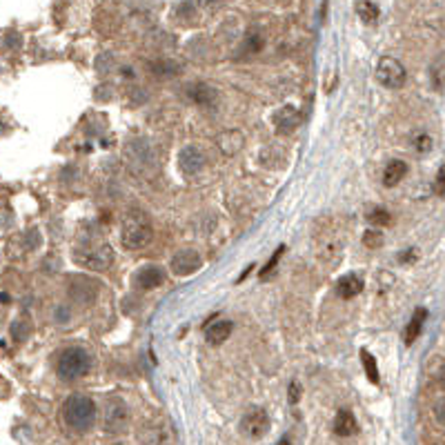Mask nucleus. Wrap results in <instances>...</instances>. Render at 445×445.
I'll return each instance as SVG.
<instances>
[{
    "instance_id": "obj_1",
    "label": "nucleus",
    "mask_w": 445,
    "mask_h": 445,
    "mask_svg": "<svg viewBox=\"0 0 445 445\" xmlns=\"http://www.w3.org/2000/svg\"><path fill=\"white\" fill-rule=\"evenodd\" d=\"M154 236V227L150 214L143 210H130L123 216L120 225V243L127 249H143L145 245H150Z\"/></svg>"
},
{
    "instance_id": "obj_2",
    "label": "nucleus",
    "mask_w": 445,
    "mask_h": 445,
    "mask_svg": "<svg viewBox=\"0 0 445 445\" xmlns=\"http://www.w3.org/2000/svg\"><path fill=\"white\" fill-rule=\"evenodd\" d=\"M63 419L74 432H87L96 423V403L87 394H74L63 405Z\"/></svg>"
},
{
    "instance_id": "obj_3",
    "label": "nucleus",
    "mask_w": 445,
    "mask_h": 445,
    "mask_svg": "<svg viewBox=\"0 0 445 445\" xmlns=\"http://www.w3.org/2000/svg\"><path fill=\"white\" fill-rule=\"evenodd\" d=\"M91 368V357L89 352L83 348H67L63 354L58 357V365H56V372L63 381H76L85 376Z\"/></svg>"
},
{
    "instance_id": "obj_4",
    "label": "nucleus",
    "mask_w": 445,
    "mask_h": 445,
    "mask_svg": "<svg viewBox=\"0 0 445 445\" xmlns=\"http://www.w3.org/2000/svg\"><path fill=\"white\" fill-rule=\"evenodd\" d=\"M127 421H130L127 403L120 396H109L105 401V409H102V430L107 435H120L127 428Z\"/></svg>"
},
{
    "instance_id": "obj_5",
    "label": "nucleus",
    "mask_w": 445,
    "mask_h": 445,
    "mask_svg": "<svg viewBox=\"0 0 445 445\" xmlns=\"http://www.w3.org/2000/svg\"><path fill=\"white\" fill-rule=\"evenodd\" d=\"M74 258H76V263L85 270L105 272L114 263V252H111L109 245L98 243V245H87L85 249H78Z\"/></svg>"
},
{
    "instance_id": "obj_6",
    "label": "nucleus",
    "mask_w": 445,
    "mask_h": 445,
    "mask_svg": "<svg viewBox=\"0 0 445 445\" xmlns=\"http://www.w3.org/2000/svg\"><path fill=\"white\" fill-rule=\"evenodd\" d=\"M405 67L398 63L392 56H385V58L379 61V67H376V78L379 83L387 89H401L405 85Z\"/></svg>"
},
{
    "instance_id": "obj_7",
    "label": "nucleus",
    "mask_w": 445,
    "mask_h": 445,
    "mask_svg": "<svg viewBox=\"0 0 445 445\" xmlns=\"http://www.w3.org/2000/svg\"><path fill=\"white\" fill-rule=\"evenodd\" d=\"M241 430L243 435H247L249 439H263L270 430V416L263 407H249L243 421H241Z\"/></svg>"
},
{
    "instance_id": "obj_8",
    "label": "nucleus",
    "mask_w": 445,
    "mask_h": 445,
    "mask_svg": "<svg viewBox=\"0 0 445 445\" xmlns=\"http://www.w3.org/2000/svg\"><path fill=\"white\" fill-rule=\"evenodd\" d=\"M178 167H180V172L187 174V176L198 174L205 167V154H203L201 147L198 145L182 147L180 154H178Z\"/></svg>"
},
{
    "instance_id": "obj_9",
    "label": "nucleus",
    "mask_w": 445,
    "mask_h": 445,
    "mask_svg": "<svg viewBox=\"0 0 445 445\" xmlns=\"http://www.w3.org/2000/svg\"><path fill=\"white\" fill-rule=\"evenodd\" d=\"M201 265H203V258L196 249H180V252H176V256L172 258V263H169L172 272L178 274V276L194 274L196 270H201Z\"/></svg>"
},
{
    "instance_id": "obj_10",
    "label": "nucleus",
    "mask_w": 445,
    "mask_h": 445,
    "mask_svg": "<svg viewBox=\"0 0 445 445\" xmlns=\"http://www.w3.org/2000/svg\"><path fill=\"white\" fill-rule=\"evenodd\" d=\"M216 145L225 156H234L245 147V136L241 130H225L216 136Z\"/></svg>"
},
{
    "instance_id": "obj_11",
    "label": "nucleus",
    "mask_w": 445,
    "mask_h": 445,
    "mask_svg": "<svg viewBox=\"0 0 445 445\" xmlns=\"http://www.w3.org/2000/svg\"><path fill=\"white\" fill-rule=\"evenodd\" d=\"M163 281H165V272L158 265H145L136 274V285H139L141 290H156L158 285H163Z\"/></svg>"
},
{
    "instance_id": "obj_12",
    "label": "nucleus",
    "mask_w": 445,
    "mask_h": 445,
    "mask_svg": "<svg viewBox=\"0 0 445 445\" xmlns=\"http://www.w3.org/2000/svg\"><path fill=\"white\" fill-rule=\"evenodd\" d=\"M187 96L201 107H212L216 105V100H219V91L205 83H194L187 87Z\"/></svg>"
},
{
    "instance_id": "obj_13",
    "label": "nucleus",
    "mask_w": 445,
    "mask_h": 445,
    "mask_svg": "<svg viewBox=\"0 0 445 445\" xmlns=\"http://www.w3.org/2000/svg\"><path fill=\"white\" fill-rule=\"evenodd\" d=\"M426 321H428V310H426V307H416L412 318L407 321V327H405V336H403L405 338V345H412L414 341L419 338V334H421V329H423Z\"/></svg>"
},
{
    "instance_id": "obj_14",
    "label": "nucleus",
    "mask_w": 445,
    "mask_h": 445,
    "mask_svg": "<svg viewBox=\"0 0 445 445\" xmlns=\"http://www.w3.org/2000/svg\"><path fill=\"white\" fill-rule=\"evenodd\" d=\"M363 290V279L357 276V274H345V276H341L336 283V294L341 299H354L357 294H361Z\"/></svg>"
},
{
    "instance_id": "obj_15",
    "label": "nucleus",
    "mask_w": 445,
    "mask_h": 445,
    "mask_svg": "<svg viewBox=\"0 0 445 445\" xmlns=\"http://www.w3.org/2000/svg\"><path fill=\"white\" fill-rule=\"evenodd\" d=\"M274 125L279 127V132H292L299 125V111L294 107H281L274 114Z\"/></svg>"
},
{
    "instance_id": "obj_16",
    "label": "nucleus",
    "mask_w": 445,
    "mask_h": 445,
    "mask_svg": "<svg viewBox=\"0 0 445 445\" xmlns=\"http://www.w3.org/2000/svg\"><path fill=\"white\" fill-rule=\"evenodd\" d=\"M232 334V323L230 321H216L208 327V332H205V338H208V343L212 345H221L225 343L227 338Z\"/></svg>"
},
{
    "instance_id": "obj_17",
    "label": "nucleus",
    "mask_w": 445,
    "mask_h": 445,
    "mask_svg": "<svg viewBox=\"0 0 445 445\" xmlns=\"http://www.w3.org/2000/svg\"><path fill=\"white\" fill-rule=\"evenodd\" d=\"M334 432L338 437H352L357 432V419L350 409H341L334 419Z\"/></svg>"
},
{
    "instance_id": "obj_18",
    "label": "nucleus",
    "mask_w": 445,
    "mask_h": 445,
    "mask_svg": "<svg viewBox=\"0 0 445 445\" xmlns=\"http://www.w3.org/2000/svg\"><path fill=\"white\" fill-rule=\"evenodd\" d=\"M430 85L435 91H445V54L437 56L430 65Z\"/></svg>"
},
{
    "instance_id": "obj_19",
    "label": "nucleus",
    "mask_w": 445,
    "mask_h": 445,
    "mask_svg": "<svg viewBox=\"0 0 445 445\" xmlns=\"http://www.w3.org/2000/svg\"><path fill=\"white\" fill-rule=\"evenodd\" d=\"M407 174V165L403 161H398V158H394V161L387 163L385 172H383V182L387 187H394L396 182H401L403 176Z\"/></svg>"
},
{
    "instance_id": "obj_20",
    "label": "nucleus",
    "mask_w": 445,
    "mask_h": 445,
    "mask_svg": "<svg viewBox=\"0 0 445 445\" xmlns=\"http://www.w3.org/2000/svg\"><path fill=\"white\" fill-rule=\"evenodd\" d=\"M357 14H359V18L365 22V25H372V22L379 20L381 11L374 3H370V0H359V3H357Z\"/></svg>"
},
{
    "instance_id": "obj_21",
    "label": "nucleus",
    "mask_w": 445,
    "mask_h": 445,
    "mask_svg": "<svg viewBox=\"0 0 445 445\" xmlns=\"http://www.w3.org/2000/svg\"><path fill=\"white\" fill-rule=\"evenodd\" d=\"M361 359H363V368H365V374H368V379L379 385L381 383V374H379V365H376V359L370 354L368 350H361Z\"/></svg>"
},
{
    "instance_id": "obj_22",
    "label": "nucleus",
    "mask_w": 445,
    "mask_h": 445,
    "mask_svg": "<svg viewBox=\"0 0 445 445\" xmlns=\"http://www.w3.org/2000/svg\"><path fill=\"white\" fill-rule=\"evenodd\" d=\"M363 243H365V247H372V249L381 247L383 245V234L379 230H368V232H365V236H363Z\"/></svg>"
},
{
    "instance_id": "obj_23",
    "label": "nucleus",
    "mask_w": 445,
    "mask_h": 445,
    "mask_svg": "<svg viewBox=\"0 0 445 445\" xmlns=\"http://www.w3.org/2000/svg\"><path fill=\"white\" fill-rule=\"evenodd\" d=\"M152 70H154V74H158V76H172V74H176V72H178V65H174V63H165V61H158V63H154V65H152Z\"/></svg>"
},
{
    "instance_id": "obj_24",
    "label": "nucleus",
    "mask_w": 445,
    "mask_h": 445,
    "mask_svg": "<svg viewBox=\"0 0 445 445\" xmlns=\"http://www.w3.org/2000/svg\"><path fill=\"white\" fill-rule=\"evenodd\" d=\"M368 219H370V223H372V225H390L392 216L387 214L385 210H372Z\"/></svg>"
},
{
    "instance_id": "obj_25",
    "label": "nucleus",
    "mask_w": 445,
    "mask_h": 445,
    "mask_svg": "<svg viewBox=\"0 0 445 445\" xmlns=\"http://www.w3.org/2000/svg\"><path fill=\"white\" fill-rule=\"evenodd\" d=\"M432 414H435V421H437V423H439L441 428H445V396L437 398L435 407H432Z\"/></svg>"
},
{
    "instance_id": "obj_26",
    "label": "nucleus",
    "mask_w": 445,
    "mask_h": 445,
    "mask_svg": "<svg viewBox=\"0 0 445 445\" xmlns=\"http://www.w3.org/2000/svg\"><path fill=\"white\" fill-rule=\"evenodd\" d=\"M414 147H416V152L426 154V152L432 150V139H430L428 134H419L416 139H414Z\"/></svg>"
},
{
    "instance_id": "obj_27",
    "label": "nucleus",
    "mask_w": 445,
    "mask_h": 445,
    "mask_svg": "<svg viewBox=\"0 0 445 445\" xmlns=\"http://www.w3.org/2000/svg\"><path fill=\"white\" fill-rule=\"evenodd\" d=\"M174 14L178 18H196V7H194V3H182L180 7H176Z\"/></svg>"
},
{
    "instance_id": "obj_28",
    "label": "nucleus",
    "mask_w": 445,
    "mask_h": 445,
    "mask_svg": "<svg viewBox=\"0 0 445 445\" xmlns=\"http://www.w3.org/2000/svg\"><path fill=\"white\" fill-rule=\"evenodd\" d=\"M283 252H285V247H279L276 252H274V256L270 258V263L263 267V274H260V279H267V276H270V274H272V270L276 267V263H279V258H281V254H283Z\"/></svg>"
},
{
    "instance_id": "obj_29",
    "label": "nucleus",
    "mask_w": 445,
    "mask_h": 445,
    "mask_svg": "<svg viewBox=\"0 0 445 445\" xmlns=\"http://www.w3.org/2000/svg\"><path fill=\"white\" fill-rule=\"evenodd\" d=\"M435 192L439 194V196H445V165L439 169V174L435 178Z\"/></svg>"
},
{
    "instance_id": "obj_30",
    "label": "nucleus",
    "mask_w": 445,
    "mask_h": 445,
    "mask_svg": "<svg viewBox=\"0 0 445 445\" xmlns=\"http://www.w3.org/2000/svg\"><path fill=\"white\" fill-rule=\"evenodd\" d=\"M11 334H14L16 341H22L29 334V325L27 323H14V327H11Z\"/></svg>"
},
{
    "instance_id": "obj_31",
    "label": "nucleus",
    "mask_w": 445,
    "mask_h": 445,
    "mask_svg": "<svg viewBox=\"0 0 445 445\" xmlns=\"http://www.w3.org/2000/svg\"><path fill=\"white\" fill-rule=\"evenodd\" d=\"M198 5L203 9H208V11H216V9H221L225 5V0H198Z\"/></svg>"
},
{
    "instance_id": "obj_32",
    "label": "nucleus",
    "mask_w": 445,
    "mask_h": 445,
    "mask_svg": "<svg viewBox=\"0 0 445 445\" xmlns=\"http://www.w3.org/2000/svg\"><path fill=\"white\" fill-rule=\"evenodd\" d=\"M299 398H301V387H299V383H292L290 385V403L296 405L299 403Z\"/></svg>"
},
{
    "instance_id": "obj_33",
    "label": "nucleus",
    "mask_w": 445,
    "mask_h": 445,
    "mask_svg": "<svg viewBox=\"0 0 445 445\" xmlns=\"http://www.w3.org/2000/svg\"><path fill=\"white\" fill-rule=\"evenodd\" d=\"M276 445H290V441H281V443H276Z\"/></svg>"
}]
</instances>
